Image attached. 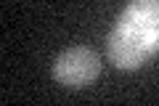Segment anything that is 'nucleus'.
Segmentation results:
<instances>
[{
  "instance_id": "f257e3e1",
  "label": "nucleus",
  "mask_w": 159,
  "mask_h": 106,
  "mask_svg": "<svg viewBox=\"0 0 159 106\" xmlns=\"http://www.w3.org/2000/svg\"><path fill=\"white\" fill-rule=\"evenodd\" d=\"M159 50V0H133L109 35V56L119 69H138Z\"/></svg>"
},
{
  "instance_id": "f03ea898",
  "label": "nucleus",
  "mask_w": 159,
  "mask_h": 106,
  "mask_svg": "<svg viewBox=\"0 0 159 106\" xmlns=\"http://www.w3.org/2000/svg\"><path fill=\"white\" fill-rule=\"evenodd\" d=\"M98 72H101V61L90 48H69L53 64V77L69 88H82L93 77H98Z\"/></svg>"
}]
</instances>
